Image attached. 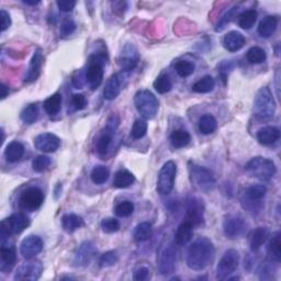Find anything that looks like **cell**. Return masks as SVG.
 Returning a JSON list of instances; mask_svg holds the SVG:
<instances>
[{
  "label": "cell",
  "mask_w": 281,
  "mask_h": 281,
  "mask_svg": "<svg viewBox=\"0 0 281 281\" xmlns=\"http://www.w3.org/2000/svg\"><path fill=\"white\" fill-rule=\"evenodd\" d=\"M215 248L207 237H199L188 248L187 265L194 271L205 270L213 262Z\"/></svg>",
  "instance_id": "1"
},
{
  "label": "cell",
  "mask_w": 281,
  "mask_h": 281,
  "mask_svg": "<svg viewBox=\"0 0 281 281\" xmlns=\"http://www.w3.org/2000/svg\"><path fill=\"white\" fill-rule=\"evenodd\" d=\"M252 114L262 121H268L276 114V101L268 87H263L257 91L254 99Z\"/></svg>",
  "instance_id": "2"
},
{
  "label": "cell",
  "mask_w": 281,
  "mask_h": 281,
  "mask_svg": "<svg viewBox=\"0 0 281 281\" xmlns=\"http://www.w3.org/2000/svg\"><path fill=\"white\" fill-rule=\"evenodd\" d=\"M108 58L104 52L91 55L88 60V66L86 69V82L91 90H95L101 85L103 79V67L107 63Z\"/></svg>",
  "instance_id": "3"
},
{
  "label": "cell",
  "mask_w": 281,
  "mask_h": 281,
  "mask_svg": "<svg viewBox=\"0 0 281 281\" xmlns=\"http://www.w3.org/2000/svg\"><path fill=\"white\" fill-rule=\"evenodd\" d=\"M245 171L251 177H255L262 181H269L275 176L277 168L273 161L269 158L257 156L251 158L245 166Z\"/></svg>",
  "instance_id": "4"
},
{
  "label": "cell",
  "mask_w": 281,
  "mask_h": 281,
  "mask_svg": "<svg viewBox=\"0 0 281 281\" xmlns=\"http://www.w3.org/2000/svg\"><path fill=\"white\" fill-rule=\"evenodd\" d=\"M134 103L138 114L146 120H152L156 117L159 102L155 95L150 90H138L134 97Z\"/></svg>",
  "instance_id": "5"
},
{
  "label": "cell",
  "mask_w": 281,
  "mask_h": 281,
  "mask_svg": "<svg viewBox=\"0 0 281 281\" xmlns=\"http://www.w3.org/2000/svg\"><path fill=\"white\" fill-rule=\"evenodd\" d=\"M189 175L192 184L205 192L212 191L216 186V180L213 173L208 168L189 163Z\"/></svg>",
  "instance_id": "6"
},
{
  "label": "cell",
  "mask_w": 281,
  "mask_h": 281,
  "mask_svg": "<svg viewBox=\"0 0 281 281\" xmlns=\"http://www.w3.org/2000/svg\"><path fill=\"white\" fill-rule=\"evenodd\" d=\"M30 226V220L23 213H15L10 215L7 219L3 220L2 222V232H0V236H2V242L8 240L10 235H17L23 232L27 227Z\"/></svg>",
  "instance_id": "7"
},
{
  "label": "cell",
  "mask_w": 281,
  "mask_h": 281,
  "mask_svg": "<svg viewBox=\"0 0 281 281\" xmlns=\"http://www.w3.org/2000/svg\"><path fill=\"white\" fill-rule=\"evenodd\" d=\"M176 175H177V165L175 161L170 160L164 164V166L160 168L157 178V191L158 193L163 195H168L172 193L174 186Z\"/></svg>",
  "instance_id": "8"
},
{
  "label": "cell",
  "mask_w": 281,
  "mask_h": 281,
  "mask_svg": "<svg viewBox=\"0 0 281 281\" xmlns=\"http://www.w3.org/2000/svg\"><path fill=\"white\" fill-rule=\"evenodd\" d=\"M177 263V249L173 243H168L160 248L157 256V266L160 275H170L174 272Z\"/></svg>",
  "instance_id": "9"
},
{
  "label": "cell",
  "mask_w": 281,
  "mask_h": 281,
  "mask_svg": "<svg viewBox=\"0 0 281 281\" xmlns=\"http://www.w3.org/2000/svg\"><path fill=\"white\" fill-rule=\"evenodd\" d=\"M238 264H240L238 251L235 249L227 250L216 267V278L221 280L228 279L238 268Z\"/></svg>",
  "instance_id": "10"
},
{
  "label": "cell",
  "mask_w": 281,
  "mask_h": 281,
  "mask_svg": "<svg viewBox=\"0 0 281 281\" xmlns=\"http://www.w3.org/2000/svg\"><path fill=\"white\" fill-rule=\"evenodd\" d=\"M43 272V265L37 259H29L21 264L15 273V280L19 281H35L40 279Z\"/></svg>",
  "instance_id": "11"
},
{
  "label": "cell",
  "mask_w": 281,
  "mask_h": 281,
  "mask_svg": "<svg viewBox=\"0 0 281 281\" xmlns=\"http://www.w3.org/2000/svg\"><path fill=\"white\" fill-rule=\"evenodd\" d=\"M20 207L29 212L38 210L44 202V193L38 187L27 188L20 195Z\"/></svg>",
  "instance_id": "12"
},
{
  "label": "cell",
  "mask_w": 281,
  "mask_h": 281,
  "mask_svg": "<svg viewBox=\"0 0 281 281\" xmlns=\"http://www.w3.org/2000/svg\"><path fill=\"white\" fill-rule=\"evenodd\" d=\"M96 254H97V249L93 242L86 241L81 243L74 254L73 266L77 267V268L87 267L91 262H93Z\"/></svg>",
  "instance_id": "13"
},
{
  "label": "cell",
  "mask_w": 281,
  "mask_h": 281,
  "mask_svg": "<svg viewBox=\"0 0 281 281\" xmlns=\"http://www.w3.org/2000/svg\"><path fill=\"white\" fill-rule=\"evenodd\" d=\"M186 213L192 226H201L205 221V206L196 196H188L186 200Z\"/></svg>",
  "instance_id": "14"
},
{
  "label": "cell",
  "mask_w": 281,
  "mask_h": 281,
  "mask_svg": "<svg viewBox=\"0 0 281 281\" xmlns=\"http://www.w3.org/2000/svg\"><path fill=\"white\" fill-rule=\"evenodd\" d=\"M246 230H247V224L245 223L241 216L230 215L223 222L224 234L231 240H235V238L243 236Z\"/></svg>",
  "instance_id": "15"
},
{
  "label": "cell",
  "mask_w": 281,
  "mask_h": 281,
  "mask_svg": "<svg viewBox=\"0 0 281 281\" xmlns=\"http://www.w3.org/2000/svg\"><path fill=\"white\" fill-rule=\"evenodd\" d=\"M139 62V54L137 48L133 44H126L119 56V64L124 72H131Z\"/></svg>",
  "instance_id": "16"
},
{
  "label": "cell",
  "mask_w": 281,
  "mask_h": 281,
  "mask_svg": "<svg viewBox=\"0 0 281 281\" xmlns=\"http://www.w3.org/2000/svg\"><path fill=\"white\" fill-rule=\"evenodd\" d=\"M35 149L43 153H54L61 146V139L53 133H42L34 138Z\"/></svg>",
  "instance_id": "17"
},
{
  "label": "cell",
  "mask_w": 281,
  "mask_h": 281,
  "mask_svg": "<svg viewBox=\"0 0 281 281\" xmlns=\"http://www.w3.org/2000/svg\"><path fill=\"white\" fill-rule=\"evenodd\" d=\"M43 249V242L37 235H29L20 244V252L24 258L30 259L37 256Z\"/></svg>",
  "instance_id": "18"
},
{
  "label": "cell",
  "mask_w": 281,
  "mask_h": 281,
  "mask_svg": "<svg viewBox=\"0 0 281 281\" xmlns=\"http://www.w3.org/2000/svg\"><path fill=\"white\" fill-rule=\"evenodd\" d=\"M42 63H43V54H42V51L39 48V50L34 52L30 61L29 68H27L23 78L24 82L31 83L39 78L42 69Z\"/></svg>",
  "instance_id": "19"
},
{
  "label": "cell",
  "mask_w": 281,
  "mask_h": 281,
  "mask_svg": "<svg viewBox=\"0 0 281 281\" xmlns=\"http://www.w3.org/2000/svg\"><path fill=\"white\" fill-rule=\"evenodd\" d=\"M122 90V79L120 75H114L105 82L103 89V98L105 100H115Z\"/></svg>",
  "instance_id": "20"
},
{
  "label": "cell",
  "mask_w": 281,
  "mask_h": 281,
  "mask_svg": "<svg viewBox=\"0 0 281 281\" xmlns=\"http://www.w3.org/2000/svg\"><path fill=\"white\" fill-rule=\"evenodd\" d=\"M115 134H116V130H112L108 128V126H105L103 133L100 135V137L98 138L96 144V151L98 154H99V156L101 157L107 156Z\"/></svg>",
  "instance_id": "21"
},
{
  "label": "cell",
  "mask_w": 281,
  "mask_h": 281,
  "mask_svg": "<svg viewBox=\"0 0 281 281\" xmlns=\"http://www.w3.org/2000/svg\"><path fill=\"white\" fill-rule=\"evenodd\" d=\"M223 45L229 52H237L245 45V37L241 32L231 31L224 37Z\"/></svg>",
  "instance_id": "22"
},
{
  "label": "cell",
  "mask_w": 281,
  "mask_h": 281,
  "mask_svg": "<svg viewBox=\"0 0 281 281\" xmlns=\"http://www.w3.org/2000/svg\"><path fill=\"white\" fill-rule=\"evenodd\" d=\"M278 22H279V19L277 16H268L264 18L258 25V29H257L258 34L261 35L262 38H266V39L270 38L277 30Z\"/></svg>",
  "instance_id": "23"
},
{
  "label": "cell",
  "mask_w": 281,
  "mask_h": 281,
  "mask_svg": "<svg viewBox=\"0 0 281 281\" xmlns=\"http://www.w3.org/2000/svg\"><path fill=\"white\" fill-rule=\"evenodd\" d=\"M280 138V130L276 126H265L257 132V139L264 145H271Z\"/></svg>",
  "instance_id": "24"
},
{
  "label": "cell",
  "mask_w": 281,
  "mask_h": 281,
  "mask_svg": "<svg viewBox=\"0 0 281 281\" xmlns=\"http://www.w3.org/2000/svg\"><path fill=\"white\" fill-rule=\"evenodd\" d=\"M269 236V230L267 228H257L249 235V247L252 251H256L267 241Z\"/></svg>",
  "instance_id": "25"
},
{
  "label": "cell",
  "mask_w": 281,
  "mask_h": 281,
  "mask_svg": "<svg viewBox=\"0 0 281 281\" xmlns=\"http://www.w3.org/2000/svg\"><path fill=\"white\" fill-rule=\"evenodd\" d=\"M267 251H268V255L270 261L273 263L279 264L281 262V234L280 232H276L273 233L270 242L268 244V248H267Z\"/></svg>",
  "instance_id": "26"
},
{
  "label": "cell",
  "mask_w": 281,
  "mask_h": 281,
  "mask_svg": "<svg viewBox=\"0 0 281 281\" xmlns=\"http://www.w3.org/2000/svg\"><path fill=\"white\" fill-rule=\"evenodd\" d=\"M192 233H193L192 224L189 221L182 222L175 233V242L178 245H185L191 240Z\"/></svg>",
  "instance_id": "27"
},
{
  "label": "cell",
  "mask_w": 281,
  "mask_h": 281,
  "mask_svg": "<svg viewBox=\"0 0 281 281\" xmlns=\"http://www.w3.org/2000/svg\"><path fill=\"white\" fill-rule=\"evenodd\" d=\"M24 154V146L18 140H13V142L7 145L5 150V157L9 161V163H16Z\"/></svg>",
  "instance_id": "28"
},
{
  "label": "cell",
  "mask_w": 281,
  "mask_h": 281,
  "mask_svg": "<svg viewBox=\"0 0 281 281\" xmlns=\"http://www.w3.org/2000/svg\"><path fill=\"white\" fill-rule=\"evenodd\" d=\"M83 226L82 217L77 214H65L62 217V228L67 233H73L76 230L80 229Z\"/></svg>",
  "instance_id": "29"
},
{
  "label": "cell",
  "mask_w": 281,
  "mask_h": 281,
  "mask_svg": "<svg viewBox=\"0 0 281 281\" xmlns=\"http://www.w3.org/2000/svg\"><path fill=\"white\" fill-rule=\"evenodd\" d=\"M43 107L46 114L50 117H55L56 115H59L62 109V95L60 93H56L51 97H48L44 101Z\"/></svg>",
  "instance_id": "30"
},
{
  "label": "cell",
  "mask_w": 281,
  "mask_h": 281,
  "mask_svg": "<svg viewBox=\"0 0 281 281\" xmlns=\"http://www.w3.org/2000/svg\"><path fill=\"white\" fill-rule=\"evenodd\" d=\"M2 262L3 270L5 269V267H8L9 269L12 268L13 265L17 262V251L15 246H9L6 244L2 245Z\"/></svg>",
  "instance_id": "31"
},
{
  "label": "cell",
  "mask_w": 281,
  "mask_h": 281,
  "mask_svg": "<svg viewBox=\"0 0 281 281\" xmlns=\"http://www.w3.org/2000/svg\"><path fill=\"white\" fill-rule=\"evenodd\" d=\"M256 20H257V11L255 9H249V10H245L238 15L237 23L242 27V29L249 30L256 23Z\"/></svg>",
  "instance_id": "32"
},
{
  "label": "cell",
  "mask_w": 281,
  "mask_h": 281,
  "mask_svg": "<svg viewBox=\"0 0 281 281\" xmlns=\"http://www.w3.org/2000/svg\"><path fill=\"white\" fill-rule=\"evenodd\" d=\"M135 181L134 175L128 171H119L116 173L114 178V186L119 189L128 188Z\"/></svg>",
  "instance_id": "33"
},
{
  "label": "cell",
  "mask_w": 281,
  "mask_h": 281,
  "mask_svg": "<svg viewBox=\"0 0 281 281\" xmlns=\"http://www.w3.org/2000/svg\"><path fill=\"white\" fill-rule=\"evenodd\" d=\"M191 140V135L186 130H176L172 133L171 142L175 149H182L186 147Z\"/></svg>",
  "instance_id": "34"
},
{
  "label": "cell",
  "mask_w": 281,
  "mask_h": 281,
  "mask_svg": "<svg viewBox=\"0 0 281 281\" xmlns=\"http://www.w3.org/2000/svg\"><path fill=\"white\" fill-rule=\"evenodd\" d=\"M215 81L212 76H205L192 85V91L196 94H208L214 89Z\"/></svg>",
  "instance_id": "35"
},
{
  "label": "cell",
  "mask_w": 281,
  "mask_h": 281,
  "mask_svg": "<svg viewBox=\"0 0 281 281\" xmlns=\"http://www.w3.org/2000/svg\"><path fill=\"white\" fill-rule=\"evenodd\" d=\"M217 129V121L212 115H205L199 120V131L202 134H211Z\"/></svg>",
  "instance_id": "36"
},
{
  "label": "cell",
  "mask_w": 281,
  "mask_h": 281,
  "mask_svg": "<svg viewBox=\"0 0 281 281\" xmlns=\"http://www.w3.org/2000/svg\"><path fill=\"white\" fill-rule=\"evenodd\" d=\"M153 234V228L150 222H142L134 230V240L136 242H145L150 240Z\"/></svg>",
  "instance_id": "37"
},
{
  "label": "cell",
  "mask_w": 281,
  "mask_h": 281,
  "mask_svg": "<svg viewBox=\"0 0 281 281\" xmlns=\"http://www.w3.org/2000/svg\"><path fill=\"white\" fill-rule=\"evenodd\" d=\"M39 115L40 111L38 104L31 103L29 105H26L22 110V112H21V120L25 124H33L39 119Z\"/></svg>",
  "instance_id": "38"
},
{
  "label": "cell",
  "mask_w": 281,
  "mask_h": 281,
  "mask_svg": "<svg viewBox=\"0 0 281 281\" xmlns=\"http://www.w3.org/2000/svg\"><path fill=\"white\" fill-rule=\"evenodd\" d=\"M109 176H110V172L109 170L105 166H96L93 172H91V180H93L94 184L96 185H102L104 184L105 181H107L109 179Z\"/></svg>",
  "instance_id": "39"
},
{
  "label": "cell",
  "mask_w": 281,
  "mask_h": 281,
  "mask_svg": "<svg viewBox=\"0 0 281 281\" xmlns=\"http://www.w3.org/2000/svg\"><path fill=\"white\" fill-rule=\"evenodd\" d=\"M153 86L158 94L163 95V94L170 93L173 88V83H172L171 78L167 75H160L157 77L156 80L154 81Z\"/></svg>",
  "instance_id": "40"
},
{
  "label": "cell",
  "mask_w": 281,
  "mask_h": 281,
  "mask_svg": "<svg viewBox=\"0 0 281 281\" xmlns=\"http://www.w3.org/2000/svg\"><path fill=\"white\" fill-rule=\"evenodd\" d=\"M246 58L250 64H262L263 62L266 61V52L263 50L262 47L254 46L248 50L247 54H246Z\"/></svg>",
  "instance_id": "41"
},
{
  "label": "cell",
  "mask_w": 281,
  "mask_h": 281,
  "mask_svg": "<svg viewBox=\"0 0 281 281\" xmlns=\"http://www.w3.org/2000/svg\"><path fill=\"white\" fill-rule=\"evenodd\" d=\"M267 189L264 185H254L246 189L245 198L255 201H262V199L266 195Z\"/></svg>",
  "instance_id": "42"
},
{
  "label": "cell",
  "mask_w": 281,
  "mask_h": 281,
  "mask_svg": "<svg viewBox=\"0 0 281 281\" xmlns=\"http://www.w3.org/2000/svg\"><path fill=\"white\" fill-rule=\"evenodd\" d=\"M175 69H176V73H177L180 77H182V78H185V77H189L194 73L195 66L192 62L179 61L177 64L175 65Z\"/></svg>",
  "instance_id": "43"
},
{
  "label": "cell",
  "mask_w": 281,
  "mask_h": 281,
  "mask_svg": "<svg viewBox=\"0 0 281 281\" xmlns=\"http://www.w3.org/2000/svg\"><path fill=\"white\" fill-rule=\"evenodd\" d=\"M51 165V158L45 155L37 156L32 161V168L35 173H43Z\"/></svg>",
  "instance_id": "44"
},
{
  "label": "cell",
  "mask_w": 281,
  "mask_h": 281,
  "mask_svg": "<svg viewBox=\"0 0 281 281\" xmlns=\"http://www.w3.org/2000/svg\"><path fill=\"white\" fill-rule=\"evenodd\" d=\"M115 212L118 216H120V217H128L133 212H134V205H133V202H131L129 200L122 201L116 207Z\"/></svg>",
  "instance_id": "45"
},
{
  "label": "cell",
  "mask_w": 281,
  "mask_h": 281,
  "mask_svg": "<svg viewBox=\"0 0 281 281\" xmlns=\"http://www.w3.org/2000/svg\"><path fill=\"white\" fill-rule=\"evenodd\" d=\"M146 133H147V123H146V121L138 119V120H136L132 126L131 136L133 138H135V139H139V138L144 137L146 135Z\"/></svg>",
  "instance_id": "46"
},
{
  "label": "cell",
  "mask_w": 281,
  "mask_h": 281,
  "mask_svg": "<svg viewBox=\"0 0 281 281\" xmlns=\"http://www.w3.org/2000/svg\"><path fill=\"white\" fill-rule=\"evenodd\" d=\"M100 227L103 232L105 233H116L119 230H120V223L115 217H107V219H103L100 223Z\"/></svg>",
  "instance_id": "47"
},
{
  "label": "cell",
  "mask_w": 281,
  "mask_h": 281,
  "mask_svg": "<svg viewBox=\"0 0 281 281\" xmlns=\"http://www.w3.org/2000/svg\"><path fill=\"white\" fill-rule=\"evenodd\" d=\"M237 10H238V6H235V7H233V8H232V9H230V10L226 13V15H224V16L221 18V20L219 21V23L216 24V26H215V31H216V32H221L222 30L226 29V26H227V25L231 22V21L233 20V18L235 17Z\"/></svg>",
  "instance_id": "48"
},
{
  "label": "cell",
  "mask_w": 281,
  "mask_h": 281,
  "mask_svg": "<svg viewBox=\"0 0 281 281\" xmlns=\"http://www.w3.org/2000/svg\"><path fill=\"white\" fill-rule=\"evenodd\" d=\"M119 261V255L116 250H109L105 251L104 254L101 255L99 259V264L101 267H111L118 263Z\"/></svg>",
  "instance_id": "49"
},
{
  "label": "cell",
  "mask_w": 281,
  "mask_h": 281,
  "mask_svg": "<svg viewBox=\"0 0 281 281\" xmlns=\"http://www.w3.org/2000/svg\"><path fill=\"white\" fill-rule=\"evenodd\" d=\"M76 30V23L73 19L66 17L63 20L61 25V35L62 37H68V35L73 34Z\"/></svg>",
  "instance_id": "50"
},
{
  "label": "cell",
  "mask_w": 281,
  "mask_h": 281,
  "mask_svg": "<svg viewBox=\"0 0 281 281\" xmlns=\"http://www.w3.org/2000/svg\"><path fill=\"white\" fill-rule=\"evenodd\" d=\"M273 272H275V267L271 265V263H263L258 269L259 278L262 280L271 279L273 276Z\"/></svg>",
  "instance_id": "51"
},
{
  "label": "cell",
  "mask_w": 281,
  "mask_h": 281,
  "mask_svg": "<svg viewBox=\"0 0 281 281\" xmlns=\"http://www.w3.org/2000/svg\"><path fill=\"white\" fill-rule=\"evenodd\" d=\"M234 67H235V63L233 61H223L220 64L219 72H220L221 77L223 78L224 83H226V81H227L228 75L232 72V69H233Z\"/></svg>",
  "instance_id": "52"
},
{
  "label": "cell",
  "mask_w": 281,
  "mask_h": 281,
  "mask_svg": "<svg viewBox=\"0 0 281 281\" xmlns=\"http://www.w3.org/2000/svg\"><path fill=\"white\" fill-rule=\"evenodd\" d=\"M72 105L75 110H82L87 107L86 97L80 94L73 95L72 97Z\"/></svg>",
  "instance_id": "53"
},
{
  "label": "cell",
  "mask_w": 281,
  "mask_h": 281,
  "mask_svg": "<svg viewBox=\"0 0 281 281\" xmlns=\"http://www.w3.org/2000/svg\"><path fill=\"white\" fill-rule=\"evenodd\" d=\"M56 4H58V7L62 11L69 12L75 8L77 3L75 0H60V2H58Z\"/></svg>",
  "instance_id": "54"
},
{
  "label": "cell",
  "mask_w": 281,
  "mask_h": 281,
  "mask_svg": "<svg viewBox=\"0 0 281 281\" xmlns=\"http://www.w3.org/2000/svg\"><path fill=\"white\" fill-rule=\"evenodd\" d=\"M86 82V74H82L81 70L77 72L73 78V83L77 89H81Z\"/></svg>",
  "instance_id": "55"
},
{
  "label": "cell",
  "mask_w": 281,
  "mask_h": 281,
  "mask_svg": "<svg viewBox=\"0 0 281 281\" xmlns=\"http://www.w3.org/2000/svg\"><path fill=\"white\" fill-rule=\"evenodd\" d=\"M0 18H2V31L5 32L11 25V18L9 13L4 9L0 11Z\"/></svg>",
  "instance_id": "56"
},
{
  "label": "cell",
  "mask_w": 281,
  "mask_h": 281,
  "mask_svg": "<svg viewBox=\"0 0 281 281\" xmlns=\"http://www.w3.org/2000/svg\"><path fill=\"white\" fill-rule=\"evenodd\" d=\"M149 276H150V269L146 268V267H140V268H138L134 272V276H133V278L137 281H143V280H146L147 278H149Z\"/></svg>",
  "instance_id": "57"
},
{
  "label": "cell",
  "mask_w": 281,
  "mask_h": 281,
  "mask_svg": "<svg viewBox=\"0 0 281 281\" xmlns=\"http://www.w3.org/2000/svg\"><path fill=\"white\" fill-rule=\"evenodd\" d=\"M112 6H114V9H116V11L120 10L121 12H124L128 4H126L125 2H116V3L112 4Z\"/></svg>",
  "instance_id": "58"
},
{
  "label": "cell",
  "mask_w": 281,
  "mask_h": 281,
  "mask_svg": "<svg viewBox=\"0 0 281 281\" xmlns=\"http://www.w3.org/2000/svg\"><path fill=\"white\" fill-rule=\"evenodd\" d=\"M0 90H2V99L4 100L5 98L9 95V88L3 82L2 85H0Z\"/></svg>",
  "instance_id": "59"
},
{
  "label": "cell",
  "mask_w": 281,
  "mask_h": 281,
  "mask_svg": "<svg viewBox=\"0 0 281 281\" xmlns=\"http://www.w3.org/2000/svg\"><path fill=\"white\" fill-rule=\"evenodd\" d=\"M23 4L27 6H37L40 4L39 0H23Z\"/></svg>",
  "instance_id": "60"
}]
</instances>
